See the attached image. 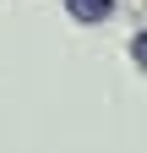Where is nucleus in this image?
Returning a JSON list of instances; mask_svg holds the SVG:
<instances>
[{
    "instance_id": "f03ea898",
    "label": "nucleus",
    "mask_w": 147,
    "mask_h": 153,
    "mask_svg": "<svg viewBox=\"0 0 147 153\" xmlns=\"http://www.w3.org/2000/svg\"><path fill=\"white\" fill-rule=\"evenodd\" d=\"M131 60H136V71H147V33L131 38Z\"/></svg>"
},
{
    "instance_id": "f257e3e1",
    "label": "nucleus",
    "mask_w": 147,
    "mask_h": 153,
    "mask_svg": "<svg viewBox=\"0 0 147 153\" xmlns=\"http://www.w3.org/2000/svg\"><path fill=\"white\" fill-rule=\"evenodd\" d=\"M65 6H71L76 22H104V16L115 11V0H65Z\"/></svg>"
}]
</instances>
